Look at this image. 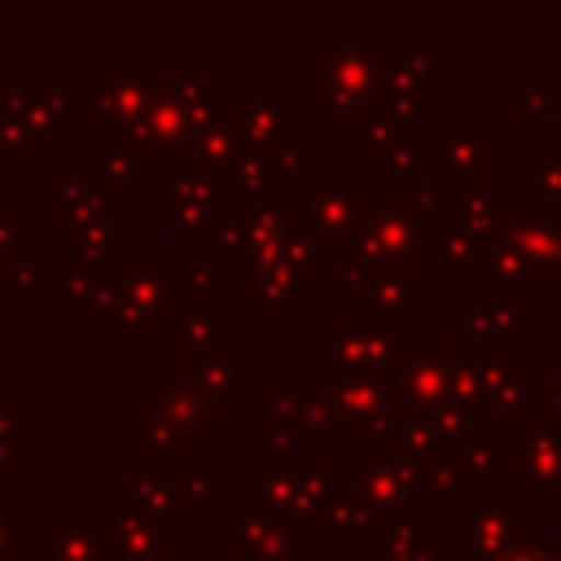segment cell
Segmentation results:
<instances>
[{"label": "cell", "mask_w": 561, "mask_h": 561, "mask_svg": "<svg viewBox=\"0 0 561 561\" xmlns=\"http://www.w3.org/2000/svg\"><path fill=\"white\" fill-rule=\"evenodd\" d=\"M9 548H13V526H9V522H0V561H13V557H9Z\"/></svg>", "instance_id": "1"}, {"label": "cell", "mask_w": 561, "mask_h": 561, "mask_svg": "<svg viewBox=\"0 0 561 561\" xmlns=\"http://www.w3.org/2000/svg\"><path fill=\"white\" fill-rule=\"evenodd\" d=\"M504 561H552V557H543V552H535V548H517V552H508Z\"/></svg>", "instance_id": "2"}, {"label": "cell", "mask_w": 561, "mask_h": 561, "mask_svg": "<svg viewBox=\"0 0 561 561\" xmlns=\"http://www.w3.org/2000/svg\"><path fill=\"white\" fill-rule=\"evenodd\" d=\"M0 478H9V447H0Z\"/></svg>", "instance_id": "3"}, {"label": "cell", "mask_w": 561, "mask_h": 561, "mask_svg": "<svg viewBox=\"0 0 561 561\" xmlns=\"http://www.w3.org/2000/svg\"><path fill=\"white\" fill-rule=\"evenodd\" d=\"M0 123H4V83H0Z\"/></svg>", "instance_id": "4"}]
</instances>
